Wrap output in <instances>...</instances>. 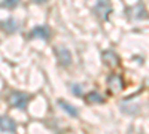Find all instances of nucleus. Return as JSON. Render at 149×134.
Returning <instances> with one entry per match:
<instances>
[{
    "mask_svg": "<svg viewBox=\"0 0 149 134\" xmlns=\"http://www.w3.org/2000/svg\"><path fill=\"white\" fill-rule=\"evenodd\" d=\"M8 100H9V103H10L12 107L18 109V110H26L27 104L30 101V95L29 94H24V92H19V91H14V92H10Z\"/></svg>",
    "mask_w": 149,
    "mask_h": 134,
    "instance_id": "1",
    "label": "nucleus"
},
{
    "mask_svg": "<svg viewBox=\"0 0 149 134\" xmlns=\"http://www.w3.org/2000/svg\"><path fill=\"white\" fill-rule=\"evenodd\" d=\"M112 12V6L109 0H97V3L94 5V14L100 18L102 21H106Z\"/></svg>",
    "mask_w": 149,
    "mask_h": 134,
    "instance_id": "2",
    "label": "nucleus"
},
{
    "mask_svg": "<svg viewBox=\"0 0 149 134\" xmlns=\"http://www.w3.org/2000/svg\"><path fill=\"white\" fill-rule=\"evenodd\" d=\"M30 39H42V40H48L51 37V30L46 26H37L31 30V33L29 34Z\"/></svg>",
    "mask_w": 149,
    "mask_h": 134,
    "instance_id": "3",
    "label": "nucleus"
},
{
    "mask_svg": "<svg viewBox=\"0 0 149 134\" xmlns=\"http://www.w3.org/2000/svg\"><path fill=\"white\" fill-rule=\"evenodd\" d=\"M57 55H58V61H60V64L61 66H70L72 64V54H70V51L67 49L66 46H58L57 48Z\"/></svg>",
    "mask_w": 149,
    "mask_h": 134,
    "instance_id": "4",
    "label": "nucleus"
},
{
    "mask_svg": "<svg viewBox=\"0 0 149 134\" xmlns=\"http://www.w3.org/2000/svg\"><path fill=\"white\" fill-rule=\"evenodd\" d=\"M107 87H109L110 91H113V92H119V91H122V88H124V82H122L121 76H118V75H110L109 79H107Z\"/></svg>",
    "mask_w": 149,
    "mask_h": 134,
    "instance_id": "5",
    "label": "nucleus"
},
{
    "mask_svg": "<svg viewBox=\"0 0 149 134\" xmlns=\"http://www.w3.org/2000/svg\"><path fill=\"white\" fill-rule=\"evenodd\" d=\"M0 125H2V133H15V121L10 119L9 116H2L0 118Z\"/></svg>",
    "mask_w": 149,
    "mask_h": 134,
    "instance_id": "6",
    "label": "nucleus"
},
{
    "mask_svg": "<svg viewBox=\"0 0 149 134\" xmlns=\"http://www.w3.org/2000/svg\"><path fill=\"white\" fill-rule=\"evenodd\" d=\"M58 106L63 109V110L67 113V115H70L72 118H78L79 116V110L76 107H74L73 104H70L69 101H64V100H58Z\"/></svg>",
    "mask_w": 149,
    "mask_h": 134,
    "instance_id": "7",
    "label": "nucleus"
},
{
    "mask_svg": "<svg viewBox=\"0 0 149 134\" xmlns=\"http://www.w3.org/2000/svg\"><path fill=\"white\" fill-rule=\"evenodd\" d=\"M2 28H3L5 31H8V33H15V31H18V28H19V24H18V21L14 19V18H6V19L2 21Z\"/></svg>",
    "mask_w": 149,
    "mask_h": 134,
    "instance_id": "8",
    "label": "nucleus"
},
{
    "mask_svg": "<svg viewBox=\"0 0 149 134\" xmlns=\"http://www.w3.org/2000/svg\"><path fill=\"white\" fill-rule=\"evenodd\" d=\"M103 61H104L107 66L113 67V66H116V64L119 63V60H118V55H116L115 52H112V51H104V52H103Z\"/></svg>",
    "mask_w": 149,
    "mask_h": 134,
    "instance_id": "9",
    "label": "nucleus"
},
{
    "mask_svg": "<svg viewBox=\"0 0 149 134\" xmlns=\"http://www.w3.org/2000/svg\"><path fill=\"white\" fill-rule=\"evenodd\" d=\"M86 101L91 103V104H102V103H104V97L98 91H91L86 95Z\"/></svg>",
    "mask_w": 149,
    "mask_h": 134,
    "instance_id": "10",
    "label": "nucleus"
},
{
    "mask_svg": "<svg viewBox=\"0 0 149 134\" xmlns=\"http://www.w3.org/2000/svg\"><path fill=\"white\" fill-rule=\"evenodd\" d=\"M21 0H2V8L5 9H15Z\"/></svg>",
    "mask_w": 149,
    "mask_h": 134,
    "instance_id": "11",
    "label": "nucleus"
},
{
    "mask_svg": "<svg viewBox=\"0 0 149 134\" xmlns=\"http://www.w3.org/2000/svg\"><path fill=\"white\" fill-rule=\"evenodd\" d=\"M70 90H72L73 95L82 97V85H79V83H72V85H70Z\"/></svg>",
    "mask_w": 149,
    "mask_h": 134,
    "instance_id": "12",
    "label": "nucleus"
},
{
    "mask_svg": "<svg viewBox=\"0 0 149 134\" xmlns=\"http://www.w3.org/2000/svg\"><path fill=\"white\" fill-rule=\"evenodd\" d=\"M31 2H34V3H37V5H43V3L48 2V0H31Z\"/></svg>",
    "mask_w": 149,
    "mask_h": 134,
    "instance_id": "13",
    "label": "nucleus"
}]
</instances>
